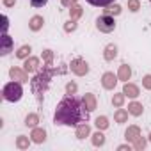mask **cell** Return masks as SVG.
Here are the masks:
<instances>
[{
    "instance_id": "obj_22",
    "label": "cell",
    "mask_w": 151,
    "mask_h": 151,
    "mask_svg": "<svg viewBox=\"0 0 151 151\" xmlns=\"http://www.w3.org/2000/svg\"><path fill=\"white\" fill-rule=\"evenodd\" d=\"M93 144H94L96 147H98V146H103V144H105V135H103V133H101L100 130H98V132H96V133L93 135Z\"/></svg>"
},
{
    "instance_id": "obj_40",
    "label": "cell",
    "mask_w": 151,
    "mask_h": 151,
    "mask_svg": "<svg viewBox=\"0 0 151 151\" xmlns=\"http://www.w3.org/2000/svg\"><path fill=\"white\" fill-rule=\"evenodd\" d=\"M149 142H151V133H149Z\"/></svg>"
},
{
    "instance_id": "obj_21",
    "label": "cell",
    "mask_w": 151,
    "mask_h": 151,
    "mask_svg": "<svg viewBox=\"0 0 151 151\" xmlns=\"http://www.w3.org/2000/svg\"><path fill=\"white\" fill-rule=\"evenodd\" d=\"M87 2H89L91 6H94V7H107V6L114 4L116 0H87Z\"/></svg>"
},
{
    "instance_id": "obj_3",
    "label": "cell",
    "mask_w": 151,
    "mask_h": 151,
    "mask_svg": "<svg viewBox=\"0 0 151 151\" xmlns=\"http://www.w3.org/2000/svg\"><path fill=\"white\" fill-rule=\"evenodd\" d=\"M2 96L4 100L14 103V101H20L22 96H23V89H22V82H9L4 86L2 89Z\"/></svg>"
},
{
    "instance_id": "obj_2",
    "label": "cell",
    "mask_w": 151,
    "mask_h": 151,
    "mask_svg": "<svg viewBox=\"0 0 151 151\" xmlns=\"http://www.w3.org/2000/svg\"><path fill=\"white\" fill-rule=\"evenodd\" d=\"M50 66H52V64L43 66V69L37 71V75L30 80V84H32V91H34V94L37 96V101L43 100V93H45V91L48 89V86H50L52 75H55V73H64V71H66L64 68H60V69L57 71V69H53V68H50Z\"/></svg>"
},
{
    "instance_id": "obj_5",
    "label": "cell",
    "mask_w": 151,
    "mask_h": 151,
    "mask_svg": "<svg viewBox=\"0 0 151 151\" xmlns=\"http://www.w3.org/2000/svg\"><path fill=\"white\" fill-rule=\"evenodd\" d=\"M71 71L78 77H84V75L89 73V64L84 59H73L71 60Z\"/></svg>"
},
{
    "instance_id": "obj_19",
    "label": "cell",
    "mask_w": 151,
    "mask_h": 151,
    "mask_svg": "<svg viewBox=\"0 0 151 151\" xmlns=\"http://www.w3.org/2000/svg\"><path fill=\"white\" fill-rule=\"evenodd\" d=\"M142 110H144V109H142V105H140V103H137V101H132V103L128 105V112H130L132 116H140V114H142Z\"/></svg>"
},
{
    "instance_id": "obj_24",
    "label": "cell",
    "mask_w": 151,
    "mask_h": 151,
    "mask_svg": "<svg viewBox=\"0 0 151 151\" xmlns=\"http://www.w3.org/2000/svg\"><path fill=\"white\" fill-rule=\"evenodd\" d=\"M16 147H18V149H27V147H29V137L20 135V137L16 139Z\"/></svg>"
},
{
    "instance_id": "obj_14",
    "label": "cell",
    "mask_w": 151,
    "mask_h": 151,
    "mask_svg": "<svg viewBox=\"0 0 151 151\" xmlns=\"http://www.w3.org/2000/svg\"><path fill=\"white\" fill-rule=\"evenodd\" d=\"M89 133H91V126L87 123H82L77 126V139H86L89 137Z\"/></svg>"
},
{
    "instance_id": "obj_36",
    "label": "cell",
    "mask_w": 151,
    "mask_h": 151,
    "mask_svg": "<svg viewBox=\"0 0 151 151\" xmlns=\"http://www.w3.org/2000/svg\"><path fill=\"white\" fill-rule=\"evenodd\" d=\"M2 22H4V23H2V34H7V27H9V20H7V16H6V14L2 16Z\"/></svg>"
},
{
    "instance_id": "obj_29",
    "label": "cell",
    "mask_w": 151,
    "mask_h": 151,
    "mask_svg": "<svg viewBox=\"0 0 151 151\" xmlns=\"http://www.w3.org/2000/svg\"><path fill=\"white\" fill-rule=\"evenodd\" d=\"M128 9L132 13H137L140 9V2H139V0H128Z\"/></svg>"
},
{
    "instance_id": "obj_34",
    "label": "cell",
    "mask_w": 151,
    "mask_h": 151,
    "mask_svg": "<svg viewBox=\"0 0 151 151\" xmlns=\"http://www.w3.org/2000/svg\"><path fill=\"white\" fill-rule=\"evenodd\" d=\"M66 91H68V94H75V93H77V84L69 82V84L66 86Z\"/></svg>"
},
{
    "instance_id": "obj_13",
    "label": "cell",
    "mask_w": 151,
    "mask_h": 151,
    "mask_svg": "<svg viewBox=\"0 0 151 151\" xmlns=\"http://www.w3.org/2000/svg\"><path fill=\"white\" fill-rule=\"evenodd\" d=\"M103 57H105V60H114V59L117 57V46H116V45H107Z\"/></svg>"
},
{
    "instance_id": "obj_20",
    "label": "cell",
    "mask_w": 151,
    "mask_h": 151,
    "mask_svg": "<svg viewBox=\"0 0 151 151\" xmlns=\"http://www.w3.org/2000/svg\"><path fill=\"white\" fill-rule=\"evenodd\" d=\"M82 13H84V11H82V7L75 4V6H71V9H69V18L77 22V20H78V18L82 16Z\"/></svg>"
},
{
    "instance_id": "obj_26",
    "label": "cell",
    "mask_w": 151,
    "mask_h": 151,
    "mask_svg": "<svg viewBox=\"0 0 151 151\" xmlns=\"http://www.w3.org/2000/svg\"><path fill=\"white\" fill-rule=\"evenodd\" d=\"M30 52H32V50H30V46H27V45H25V46H22V48L16 52V57H18V59H27V57L30 55Z\"/></svg>"
},
{
    "instance_id": "obj_30",
    "label": "cell",
    "mask_w": 151,
    "mask_h": 151,
    "mask_svg": "<svg viewBox=\"0 0 151 151\" xmlns=\"http://www.w3.org/2000/svg\"><path fill=\"white\" fill-rule=\"evenodd\" d=\"M146 147V139H142V137H139L137 140H133V149H144Z\"/></svg>"
},
{
    "instance_id": "obj_38",
    "label": "cell",
    "mask_w": 151,
    "mask_h": 151,
    "mask_svg": "<svg viewBox=\"0 0 151 151\" xmlns=\"http://www.w3.org/2000/svg\"><path fill=\"white\" fill-rule=\"evenodd\" d=\"M2 2H4L6 7H13V6L16 4V0H2Z\"/></svg>"
},
{
    "instance_id": "obj_12",
    "label": "cell",
    "mask_w": 151,
    "mask_h": 151,
    "mask_svg": "<svg viewBox=\"0 0 151 151\" xmlns=\"http://www.w3.org/2000/svg\"><path fill=\"white\" fill-rule=\"evenodd\" d=\"M130 77H132V69H130V66H128V64H123V66L119 68L117 78H119V80H123V82H128V80H130Z\"/></svg>"
},
{
    "instance_id": "obj_25",
    "label": "cell",
    "mask_w": 151,
    "mask_h": 151,
    "mask_svg": "<svg viewBox=\"0 0 151 151\" xmlns=\"http://www.w3.org/2000/svg\"><path fill=\"white\" fill-rule=\"evenodd\" d=\"M119 13H121V6H117V4H114V6L110 4V6H107V9H105V14H110V16H112V14L117 16Z\"/></svg>"
},
{
    "instance_id": "obj_18",
    "label": "cell",
    "mask_w": 151,
    "mask_h": 151,
    "mask_svg": "<svg viewBox=\"0 0 151 151\" xmlns=\"http://www.w3.org/2000/svg\"><path fill=\"white\" fill-rule=\"evenodd\" d=\"M82 100H84L86 107H87V109H89L91 112H93V110L96 109V98H94V94H86V96H84Z\"/></svg>"
},
{
    "instance_id": "obj_32",
    "label": "cell",
    "mask_w": 151,
    "mask_h": 151,
    "mask_svg": "<svg viewBox=\"0 0 151 151\" xmlns=\"http://www.w3.org/2000/svg\"><path fill=\"white\" fill-rule=\"evenodd\" d=\"M75 29H77V22H75V20H69V22L64 25V30H66V32H73Z\"/></svg>"
},
{
    "instance_id": "obj_15",
    "label": "cell",
    "mask_w": 151,
    "mask_h": 151,
    "mask_svg": "<svg viewBox=\"0 0 151 151\" xmlns=\"http://www.w3.org/2000/svg\"><path fill=\"white\" fill-rule=\"evenodd\" d=\"M126 140H137L139 137H140V128L139 126H128V130H126Z\"/></svg>"
},
{
    "instance_id": "obj_4",
    "label": "cell",
    "mask_w": 151,
    "mask_h": 151,
    "mask_svg": "<svg viewBox=\"0 0 151 151\" xmlns=\"http://www.w3.org/2000/svg\"><path fill=\"white\" fill-rule=\"evenodd\" d=\"M96 27H98L100 32L109 34V32H112V30L116 29V22H114V18H112L110 14H103V16H100V18L96 20Z\"/></svg>"
},
{
    "instance_id": "obj_16",
    "label": "cell",
    "mask_w": 151,
    "mask_h": 151,
    "mask_svg": "<svg viewBox=\"0 0 151 151\" xmlns=\"http://www.w3.org/2000/svg\"><path fill=\"white\" fill-rule=\"evenodd\" d=\"M43 23H45V20H43V16H32L30 18V22H29V27H30V30H39L41 27H43Z\"/></svg>"
},
{
    "instance_id": "obj_7",
    "label": "cell",
    "mask_w": 151,
    "mask_h": 151,
    "mask_svg": "<svg viewBox=\"0 0 151 151\" xmlns=\"http://www.w3.org/2000/svg\"><path fill=\"white\" fill-rule=\"evenodd\" d=\"M11 50H13V37L2 34V37H0V55H7Z\"/></svg>"
},
{
    "instance_id": "obj_35",
    "label": "cell",
    "mask_w": 151,
    "mask_h": 151,
    "mask_svg": "<svg viewBox=\"0 0 151 151\" xmlns=\"http://www.w3.org/2000/svg\"><path fill=\"white\" fill-rule=\"evenodd\" d=\"M142 86L146 89H151V75H146V77L142 78Z\"/></svg>"
},
{
    "instance_id": "obj_11",
    "label": "cell",
    "mask_w": 151,
    "mask_h": 151,
    "mask_svg": "<svg viewBox=\"0 0 151 151\" xmlns=\"http://www.w3.org/2000/svg\"><path fill=\"white\" fill-rule=\"evenodd\" d=\"M30 137H32V140H34L36 144H41V142L46 140V132H45L43 128H34Z\"/></svg>"
},
{
    "instance_id": "obj_1",
    "label": "cell",
    "mask_w": 151,
    "mask_h": 151,
    "mask_svg": "<svg viewBox=\"0 0 151 151\" xmlns=\"http://www.w3.org/2000/svg\"><path fill=\"white\" fill-rule=\"evenodd\" d=\"M91 110L86 107L82 98H77L73 94H68L66 98H62L55 109V124H62V126H78L82 123H87Z\"/></svg>"
},
{
    "instance_id": "obj_37",
    "label": "cell",
    "mask_w": 151,
    "mask_h": 151,
    "mask_svg": "<svg viewBox=\"0 0 151 151\" xmlns=\"http://www.w3.org/2000/svg\"><path fill=\"white\" fill-rule=\"evenodd\" d=\"M60 2H62V6H64V7H71V6L77 4V0H60Z\"/></svg>"
},
{
    "instance_id": "obj_28",
    "label": "cell",
    "mask_w": 151,
    "mask_h": 151,
    "mask_svg": "<svg viewBox=\"0 0 151 151\" xmlns=\"http://www.w3.org/2000/svg\"><path fill=\"white\" fill-rule=\"evenodd\" d=\"M112 103H114L116 107H123V103H124V93H121V94H114Z\"/></svg>"
},
{
    "instance_id": "obj_31",
    "label": "cell",
    "mask_w": 151,
    "mask_h": 151,
    "mask_svg": "<svg viewBox=\"0 0 151 151\" xmlns=\"http://www.w3.org/2000/svg\"><path fill=\"white\" fill-rule=\"evenodd\" d=\"M43 59H45L46 64H52V60H53V53H52V50H45V52H43Z\"/></svg>"
},
{
    "instance_id": "obj_33",
    "label": "cell",
    "mask_w": 151,
    "mask_h": 151,
    "mask_svg": "<svg viewBox=\"0 0 151 151\" xmlns=\"http://www.w3.org/2000/svg\"><path fill=\"white\" fill-rule=\"evenodd\" d=\"M46 2L48 0H30V6L32 7H43V6H46Z\"/></svg>"
},
{
    "instance_id": "obj_17",
    "label": "cell",
    "mask_w": 151,
    "mask_h": 151,
    "mask_svg": "<svg viewBox=\"0 0 151 151\" xmlns=\"http://www.w3.org/2000/svg\"><path fill=\"white\" fill-rule=\"evenodd\" d=\"M128 110H124V109H117L116 110V114H114V119L117 121V123H126L128 121Z\"/></svg>"
},
{
    "instance_id": "obj_27",
    "label": "cell",
    "mask_w": 151,
    "mask_h": 151,
    "mask_svg": "<svg viewBox=\"0 0 151 151\" xmlns=\"http://www.w3.org/2000/svg\"><path fill=\"white\" fill-rule=\"evenodd\" d=\"M94 124H96V128H98V130H105V128L109 126V119H107L105 116H101V117H96Z\"/></svg>"
},
{
    "instance_id": "obj_9",
    "label": "cell",
    "mask_w": 151,
    "mask_h": 151,
    "mask_svg": "<svg viewBox=\"0 0 151 151\" xmlns=\"http://www.w3.org/2000/svg\"><path fill=\"white\" fill-rule=\"evenodd\" d=\"M23 69H25L27 73H36V71L39 69V59H37V57H30V59H27L25 64H23Z\"/></svg>"
},
{
    "instance_id": "obj_8",
    "label": "cell",
    "mask_w": 151,
    "mask_h": 151,
    "mask_svg": "<svg viewBox=\"0 0 151 151\" xmlns=\"http://www.w3.org/2000/svg\"><path fill=\"white\" fill-rule=\"evenodd\" d=\"M117 75H114V73H110V71H107L103 77H101V84H103V87L105 89H114L116 87V84H117Z\"/></svg>"
},
{
    "instance_id": "obj_23",
    "label": "cell",
    "mask_w": 151,
    "mask_h": 151,
    "mask_svg": "<svg viewBox=\"0 0 151 151\" xmlns=\"http://www.w3.org/2000/svg\"><path fill=\"white\" fill-rule=\"evenodd\" d=\"M39 123V117H37V114H29L27 116V119H25V124L27 126H30V128H36V124Z\"/></svg>"
},
{
    "instance_id": "obj_6",
    "label": "cell",
    "mask_w": 151,
    "mask_h": 151,
    "mask_svg": "<svg viewBox=\"0 0 151 151\" xmlns=\"http://www.w3.org/2000/svg\"><path fill=\"white\" fill-rule=\"evenodd\" d=\"M9 77L16 82H29V73L25 69H20V68H11L9 69Z\"/></svg>"
},
{
    "instance_id": "obj_39",
    "label": "cell",
    "mask_w": 151,
    "mask_h": 151,
    "mask_svg": "<svg viewBox=\"0 0 151 151\" xmlns=\"http://www.w3.org/2000/svg\"><path fill=\"white\" fill-rule=\"evenodd\" d=\"M132 147H133V146H128V144H123V146H119V147H117V149H119V151H126V149H128V151H130V149H132Z\"/></svg>"
},
{
    "instance_id": "obj_10",
    "label": "cell",
    "mask_w": 151,
    "mask_h": 151,
    "mask_svg": "<svg viewBox=\"0 0 151 151\" xmlns=\"http://www.w3.org/2000/svg\"><path fill=\"white\" fill-rule=\"evenodd\" d=\"M123 93H124V96H128V98H137V96L140 94V91H139V87H137L135 84H130V82H124V87H123Z\"/></svg>"
}]
</instances>
